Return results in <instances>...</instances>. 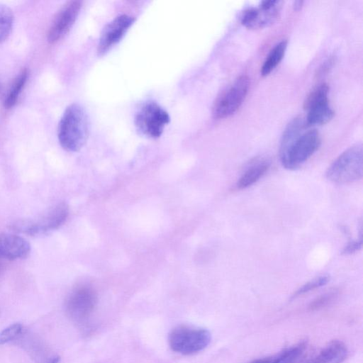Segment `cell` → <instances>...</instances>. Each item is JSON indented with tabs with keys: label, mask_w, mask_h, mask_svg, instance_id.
<instances>
[{
	"label": "cell",
	"mask_w": 363,
	"mask_h": 363,
	"mask_svg": "<svg viewBox=\"0 0 363 363\" xmlns=\"http://www.w3.org/2000/svg\"><path fill=\"white\" fill-rule=\"evenodd\" d=\"M320 136L301 116L294 118L281 136L279 157L282 166L294 170L305 163L318 149Z\"/></svg>",
	"instance_id": "1"
},
{
	"label": "cell",
	"mask_w": 363,
	"mask_h": 363,
	"mask_svg": "<svg viewBox=\"0 0 363 363\" xmlns=\"http://www.w3.org/2000/svg\"><path fill=\"white\" fill-rule=\"evenodd\" d=\"M89 131V120L84 109L77 104L69 105L58 125L57 136L61 146L70 152L79 150L88 138Z\"/></svg>",
	"instance_id": "2"
},
{
	"label": "cell",
	"mask_w": 363,
	"mask_h": 363,
	"mask_svg": "<svg viewBox=\"0 0 363 363\" xmlns=\"http://www.w3.org/2000/svg\"><path fill=\"white\" fill-rule=\"evenodd\" d=\"M363 174L362 147L353 145L340 154L329 166L325 175L333 183L345 184L357 182Z\"/></svg>",
	"instance_id": "3"
},
{
	"label": "cell",
	"mask_w": 363,
	"mask_h": 363,
	"mask_svg": "<svg viewBox=\"0 0 363 363\" xmlns=\"http://www.w3.org/2000/svg\"><path fill=\"white\" fill-rule=\"evenodd\" d=\"M69 206L61 202L47 210L36 218L16 221L11 226L13 231L31 236L40 235L57 229L67 220Z\"/></svg>",
	"instance_id": "4"
},
{
	"label": "cell",
	"mask_w": 363,
	"mask_h": 363,
	"mask_svg": "<svg viewBox=\"0 0 363 363\" xmlns=\"http://www.w3.org/2000/svg\"><path fill=\"white\" fill-rule=\"evenodd\" d=\"M211 339V333L205 329L182 325L172 330L169 335V344L173 351L189 355L205 349Z\"/></svg>",
	"instance_id": "5"
},
{
	"label": "cell",
	"mask_w": 363,
	"mask_h": 363,
	"mask_svg": "<svg viewBox=\"0 0 363 363\" xmlns=\"http://www.w3.org/2000/svg\"><path fill=\"white\" fill-rule=\"evenodd\" d=\"M328 91V85L323 83L306 96L303 107L307 111L305 120L309 126L323 125L333 118L334 111L329 103Z\"/></svg>",
	"instance_id": "6"
},
{
	"label": "cell",
	"mask_w": 363,
	"mask_h": 363,
	"mask_svg": "<svg viewBox=\"0 0 363 363\" xmlns=\"http://www.w3.org/2000/svg\"><path fill=\"white\" fill-rule=\"evenodd\" d=\"M249 87V77L240 76L215 102L213 108L214 118L223 119L233 115L245 101Z\"/></svg>",
	"instance_id": "7"
},
{
	"label": "cell",
	"mask_w": 363,
	"mask_h": 363,
	"mask_svg": "<svg viewBox=\"0 0 363 363\" xmlns=\"http://www.w3.org/2000/svg\"><path fill=\"white\" fill-rule=\"evenodd\" d=\"M168 113L155 102L145 104L137 112L135 123L140 133L156 138L160 137L169 122Z\"/></svg>",
	"instance_id": "8"
},
{
	"label": "cell",
	"mask_w": 363,
	"mask_h": 363,
	"mask_svg": "<svg viewBox=\"0 0 363 363\" xmlns=\"http://www.w3.org/2000/svg\"><path fill=\"white\" fill-rule=\"evenodd\" d=\"M97 302L94 290L88 286H77L65 301V311L74 322L82 324L90 317Z\"/></svg>",
	"instance_id": "9"
},
{
	"label": "cell",
	"mask_w": 363,
	"mask_h": 363,
	"mask_svg": "<svg viewBox=\"0 0 363 363\" xmlns=\"http://www.w3.org/2000/svg\"><path fill=\"white\" fill-rule=\"evenodd\" d=\"M282 3L277 0L261 1L259 7H251L242 12L240 18L241 23L250 29L267 27L278 19Z\"/></svg>",
	"instance_id": "10"
},
{
	"label": "cell",
	"mask_w": 363,
	"mask_h": 363,
	"mask_svg": "<svg viewBox=\"0 0 363 363\" xmlns=\"http://www.w3.org/2000/svg\"><path fill=\"white\" fill-rule=\"evenodd\" d=\"M81 7V1H71L61 8L49 28L47 37L49 43L57 42L69 31L77 18Z\"/></svg>",
	"instance_id": "11"
},
{
	"label": "cell",
	"mask_w": 363,
	"mask_h": 363,
	"mask_svg": "<svg viewBox=\"0 0 363 363\" xmlns=\"http://www.w3.org/2000/svg\"><path fill=\"white\" fill-rule=\"evenodd\" d=\"M135 18L128 14L116 16L104 28L98 45V52L104 54L118 43L132 26Z\"/></svg>",
	"instance_id": "12"
},
{
	"label": "cell",
	"mask_w": 363,
	"mask_h": 363,
	"mask_svg": "<svg viewBox=\"0 0 363 363\" xmlns=\"http://www.w3.org/2000/svg\"><path fill=\"white\" fill-rule=\"evenodd\" d=\"M18 340L35 363H58L60 362V356L51 353L48 347L33 334L28 333L23 330Z\"/></svg>",
	"instance_id": "13"
},
{
	"label": "cell",
	"mask_w": 363,
	"mask_h": 363,
	"mask_svg": "<svg viewBox=\"0 0 363 363\" xmlns=\"http://www.w3.org/2000/svg\"><path fill=\"white\" fill-rule=\"evenodd\" d=\"M30 252L29 242L14 234L0 233V259L15 260L26 258Z\"/></svg>",
	"instance_id": "14"
},
{
	"label": "cell",
	"mask_w": 363,
	"mask_h": 363,
	"mask_svg": "<svg viewBox=\"0 0 363 363\" xmlns=\"http://www.w3.org/2000/svg\"><path fill=\"white\" fill-rule=\"evenodd\" d=\"M347 348L344 342L333 340L304 363H342L347 356Z\"/></svg>",
	"instance_id": "15"
},
{
	"label": "cell",
	"mask_w": 363,
	"mask_h": 363,
	"mask_svg": "<svg viewBox=\"0 0 363 363\" xmlns=\"http://www.w3.org/2000/svg\"><path fill=\"white\" fill-rule=\"evenodd\" d=\"M270 164L267 159L256 160L241 175L236 183V188L244 189L256 183L267 172Z\"/></svg>",
	"instance_id": "16"
},
{
	"label": "cell",
	"mask_w": 363,
	"mask_h": 363,
	"mask_svg": "<svg viewBox=\"0 0 363 363\" xmlns=\"http://www.w3.org/2000/svg\"><path fill=\"white\" fill-rule=\"evenodd\" d=\"M287 40H282L277 43L269 51L261 67V74H269L282 60L287 48Z\"/></svg>",
	"instance_id": "17"
},
{
	"label": "cell",
	"mask_w": 363,
	"mask_h": 363,
	"mask_svg": "<svg viewBox=\"0 0 363 363\" xmlns=\"http://www.w3.org/2000/svg\"><path fill=\"white\" fill-rule=\"evenodd\" d=\"M28 77V69H23L14 79L4 99L6 108L13 107L21 95Z\"/></svg>",
	"instance_id": "18"
},
{
	"label": "cell",
	"mask_w": 363,
	"mask_h": 363,
	"mask_svg": "<svg viewBox=\"0 0 363 363\" xmlns=\"http://www.w3.org/2000/svg\"><path fill=\"white\" fill-rule=\"evenodd\" d=\"M306 344L303 342L293 345L277 356L270 358L269 363H296L303 354Z\"/></svg>",
	"instance_id": "19"
},
{
	"label": "cell",
	"mask_w": 363,
	"mask_h": 363,
	"mask_svg": "<svg viewBox=\"0 0 363 363\" xmlns=\"http://www.w3.org/2000/svg\"><path fill=\"white\" fill-rule=\"evenodd\" d=\"M13 24L12 11L6 5L0 3V43L10 35Z\"/></svg>",
	"instance_id": "20"
},
{
	"label": "cell",
	"mask_w": 363,
	"mask_h": 363,
	"mask_svg": "<svg viewBox=\"0 0 363 363\" xmlns=\"http://www.w3.org/2000/svg\"><path fill=\"white\" fill-rule=\"evenodd\" d=\"M23 330V326L20 323L9 325L0 332V345L17 340Z\"/></svg>",
	"instance_id": "21"
},
{
	"label": "cell",
	"mask_w": 363,
	"mask_h": 363,
	"mask_svg": "<svg viewBox=\"0 0 363 363\" xmlns=\"http://www.w3.org/2000/svg\"><path fill=\"white\" fill-rule=\"evenodd\" d=\"M339 295V291L337 289L326 292L313 300L309 305L311 310H318L326 307L333 303Z\"/></svg>",
	"instance_id": "22"
},
{
	"label": "cell",
	"mask_w": 363,
	"mask_h": 363,
	"mask_svg": "<svg viewBox=\"0 0 363 363\" xmlns=\"http://www.w3.org/2000/svg\"><path fill=\"white\" fill-rule=\"evenodd\" d=\"M329 279H330L328 276H321L306 283L294 294L293 298L301 296L325 285L328 282Z\"/></svg>",
	"instance_id": "23"
},
{
	"label": "cell",
	"mask_w": 363,
	"mask_h": 363,
	"mask_svg": "<svg viewBox=\"0 0 363 363\" xmlns=\"http://www.w3.org/2000/svg\"><path fill=\"white\" fill-rule=\"evenodd\" d=\"M362 247V240L350 242L342 251L344 254H352L359 250Z\"/></svg>",
	"instance_id": "24"
},
{
	"label": "cell",
	"mask_w": 363,
	"mask_h": 363,
	"mask_svg": "<svg viewBox=\"0 0 363 363\" xmlns=\"http://www.w3.org/2000/svg\"><path fill=\"white\" fill-rule=\"evenodd\" d=\"M270 358H263L255 360L250 363H269Z\"/></svg>",
	"instance_id": "25"
},
{
	"label": "cell",
	"mask_w": 363,
	"mask_h": 363,
	"mask_svg": "<svg viewBox=\"0 0 363 363\" xmlns=\"http://www.w3.org/2000/svg\"><path fill=\"white\" fill-rule=\"evenodd\" d=\"M303 1H296L294 4V8L295 10H299L303 4Z\"/></svg>",
	"instance_id": "26"
},
{
	"label": "cell",
	"mask_w": 363,
	"mask_h": 363,
	"mask_svg": "<svg viewBox=\"0 0 363 363\" xmlns=\"http://www.w3.org/2000/svg\"><path fill=\"white\" fill-rule=\"evenodd\" d=\"M4 269V259H0V274L2 273Z\"/></svg>",
	"instance_id": "27"
},
{
	"label": "cell",
	"mask_w": 363,
	"mask_h": 363,
	"mask_svg": "<svg viewBox=\"0 0 363 363\" xmlns=\"http://www.w3.org/2000/svg\"><path fill=\"white\" fill-rule=\"evenodd\" d=\"M1 83H0V91H1Z\"/></svg>",
	"instance_id": "28"
}]
</instances>
